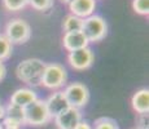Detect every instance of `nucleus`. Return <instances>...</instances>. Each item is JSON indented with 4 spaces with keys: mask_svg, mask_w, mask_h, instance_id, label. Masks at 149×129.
Masks as SVG:
<instances>
[{
    "mask_svg": "<svg viewBox=\"0 0 149 129\" xmlns=\"http://www.w3.org/2000/svg\"><path fill=\"white\" fill-rule=\"evenodd\" d=\"M45 67V62H43L39 58H27L19 62L16 67V75L22 83L36 87L40 85L42 75Z\"/></svg>",
    "mask_w": 149,
    "mask_h": 129,
    "instance_id": "f257e3e1",
    "label": "nucleus"
},
{
    "mask_svg": "<svg viewBox=\"0 0 149 129\" xmlns=\"http://www.w3.org/2000/svg\"><path fill=\"white\" fill-rule=\"evenodd\" d=\"M68 84V71L61 63H45L42 75V83L44 88L51 90H61Z\"/></svg>",
    "mask_w": 149,
    "mask_h": 129,
    "instance_id": "f03ea898",
    "label": "nucleus"
},
{
    "mask_svg": "<svg viewBox=\"0 0 149 129\" xmlns=\"http://www.w3.org/2000/svg\"><path fill=\"white\" fill-rule=\"evenodd\" d=\"M25 110V119L24 124L30 125V127H42L45 125L52 120L49 111H48L45 99L38 98L36 101L30 103L29 106L24 108Z\"/></svg>",
    "mask_w": 149,
    "mask_h": 129,
    "instance_id": "7ed1b4c3",
    "label": "nucleus"
},
{
    "mask_svg": "<svg viewBox=\"0 0 149 129\" xmlns=\"http://www.w3.org/2000/svg\"><path fill=\"white\" fill-rule=\"evenodd\" d=\"M82 32L87 38L88 43L101 41L108 34L107 21L99 14H92L83 19Z\"/></svg>",
    "mask_w": 149,
    "mask_h": 129,
    "instance_id": "20e7f679",
    "label": "nucleus"
},
{
    "mask_svg": "<svg viewBox=\"0 0 149 129\" xmlns=\"http://www.w3.org/2000/svg\"><path fill=\"white\" fill-rule=\"evenodd\" d=\"M4 35L12 44H25L31 38V27L22 18H13L5 25Z\"/></svg>",
    "mask_w": 149,
    "mask_h": 129,
    "instance_id": "39448f33",
    "label": "nucleus"
},
{
    "mask_svg": "<svg viewBox=\"0 0 149 129\" xmlns=\"http://www.w3.org/2000/svg\"><path fill=\"white\" fill-rule=\"evenodd\" d=\"M62 92H64L70 107L81 110L90 101V90H88V88L83 83L75 81V83L66 84V87L64 88Z\"/></svg>",
    "mask_w": 149,
    "mask_h": 129,
    "instance_id": "423d86ee",
    "label": "nucleus"
},
{
    "mask_svg": "<svg viewBox=\"0 0 149 129\" xmlns=\"http://www.w3.org/2000/svg\"><path fill=\"white\" fill-rule=\"evenodd\" d=\"M95 62V54L90 47L82 48V49L69 52L68 54V63L73 70L84 71L90 68Z\"/></svg>",
    "mask_w": 149,
    "mask_h": 129,
    "instance_id": "0eeeda50",
    "label": "nucleus"
},
{
    "mask_svg": "<svg viewBox=\"0 0 149 129\" xmlns=\"http://www.w3.org/2000/svg\"><path fill=\"white\" fill-rule=\"evenodd\" d=\"M82 121V112L79 108L69 107L64 112L54 117V124L58 129H75Z\"/></svg>",
    "mask_w": 149,
    "mask_h": 129,
    "instance_id": "6e6552de",
    "label": "nucleus"
},
{
    "mask_svg": "<svg viewBox=\"0 0 149 129\" xmlns=\"http://www.w3.org/2000/svg\"><path fill=\"white\" fill-rule=\"evenodd\" d=\"M45 103H47L48 111H49L52 119L70 107V105H69L66 97H65L62 90H56L52 94H49V97L45 99Z\"/></svg>",
    "mask_w": 149,
    "mask_h": 129,
    "instance_id": "1a4fd4ad",
    "label": "nucleus"
},
{
    "mask_svg": "<svg viewBox=\"0 0 149 129\" xmlns=\"http://www.w3.org/2000/svg\"><path fill=\"white\" fill-rule=\"evenodd\" d=\"M69 9H70V14L84 19L95 14L96 0H73L69 4Z\"/></svg>",
    "mask_w": 149,
    "mask_h": 129,
    "instance_id": "9d476101",
    "label": "nucleus"
},
{
    "mask_svg": "<svg viewBox=\"0 0 149 129\" xmlns=\"http://www.w3.org/2000/svg\"><path fill=\"white\" fill-rule=\"evenodd\" d=\"M88 40L84 36L82 31H75V32H65L62 36V45L68 52H74L82 49V48L88 47Z\"/></svg>",
    "mask_w": 149,
    "mask_h": 129,
    "instance_id": "9b49d317",
    "label": "nucleus"
},
{
    "mask_svg": "<svg viewBox=\"0 0 149 129\" xmlns=\"http://www.w3.org/2000/svg\"><path fill=\"white\" fill-rule=\"evenodd\" d=\"M36 99H38L36 92L34 89H31V88L26 87V88H19V89H17L14 93H12L9 102L25 108L26 106H29L30 103L36 101Z\"/></svg>",
    "mask_w": 149,
    "mask_h": 129,
    "instance_id": "f8f14e48",
    "label": "nucleus"
},
{
    "mask_svg": "<svg viewBox=\"0 0 149 129\" xmlns=\"http://www.w3.org/2000/svg\"><path fill=\"white\" fill-rule=\"evenodd\" d=\"M131 105L136 114L141 115V114L149 112V90L148 88H141L132 96L131 99Z\"/></svg>",
    "mask_w": 149,
    "mask_h": 129,
    "instance_id": "ddd939ff",
    "label": "nucleus"
},
{
    "mask_svg": "<svg viewBox=\"0 0 149 129\" xmlns=\"http://www.w3.org/2000/svg\"><path fill=\"white\" fill-rule=\"evenodd\" d=\"M83 27V19L73 14H68L62 21V28L65 32H75V31H82Z\"/></svg>",
    "mask_w": 149,
    "mask_h": 129,
    "instance_id": "4468645a",
    "label": "nucleus"
},
{
    "mask_svg": "<svg viewBox=\"0 0 149 129\" xmlns=\"http://www.w3.org/2000/svg\"><path fill=\"white\" fill-rule=\"evenodd\" d=\"M5 115H7V117L17 120V121H19L22 125H24V119H25L24 107H19V106L13 105V103L9 102L7 106H5Z\"/></svg>",
    "mask_w": 149,
    "mask_h": 129,
    "instance_id": "2eb2a0df",
    "label": "nucleus"
},
{
    "mask_svg": "<svg viewBox=\"0 0 149 129\" xmlns=\"http://www.w3.org/2000/svg\"><path fill=\"white\" fill-rule=\"evenodd\" d=\"M13 53V44L7 39L4 34H0V61L10 58Z\"/></svg>",
    "mask_w": 149,
    "mask_h": 129,
    "instance_id": "dca6fc26",
    "label": "nucleus"
},
{
    "mask_svg": "<svg viewBox=\"0 0 149 129\" xmlns=\"http://www.w3.org/2000/svg\"><path fill=\"white\" fill-rule=\"evenodd\" d=\"M92 129H119L118 123L111 117H99L95 120Z\"/></svg>",
    "mask_w": 149,
    "mask_h": 129,
    "instance_id": "f3484780",
    "label": "nucleus"
},
{
    "mask_svg": "<svg viewBox=\"0 0 149 129\" xmlns=\"http://www.w3.org/2000/svg\"><path fill=\"white\" fill-rule=\"evenodd\" d=\"M1 3L8 12H18L29 5V0H1Z\"/></svg>",
    "mask_w": 149,
    "mask_h": 129,
    "instance_id": "a211bd4d",
    "label": "nucleus"
},
{
    "mask_svg": "<svg viewBox=\"0 0 149 129\" xmlns=\"http://www.w3.org/2000/svg\"><path fill=\"white\" fill-rule=\"evenodd\" d=\"M29 5L39 12H47L53 7V0H29Z\"/></svg>",
    "mask_w": 149,
    "mask_h": 129,
    "instance_id": "6ab92c4d",
    "label": "nucleus"
},
{
    "mask_svg": "<svg viewBox=\"0 0 149 129\" xmlns=\"http://www.w3.org/2000/svg\"><path fill=\"white\" fill-rule=\"evenodd\" d=\"M132 9L140 16H148L149 0H132Z\"/></svg>",
    "mask_w": 149,
    "mask_h": 129,
    "instance_id": "aec40b11",
    "label": "nucleus"
},
{
    "mask_svg": "<svg viewBox=\"0 0 149 129\" xmlns=\"http://www.w3.org/2000/svg\"><path fill=\"white\" fill-rule=\"evenodd\" d=\"M1 125L4 129H18L22 127V124L19 121H17V120H14V119H10V117H7V116L3 119Z\"/></svg>",
    "mask_w": 149,
    "mask_h": 129,
    "instance_id": "412c9836",
    "label": "nucleus"
},
{
    "mask_svg": "<svg viewBox=\"0 0 149 129\" xmlns=\"http://www.w3.org/2000/svg\"><path fill=\"white\" fill-rule=\"evenodd\" d=\"M136 129H148V114H141V115H139Z\"/></svg>",
    "mask_w": 149,
    "mask_h": 129,
    "instance_id": "4be33fe9",
    "label": "nucleus"
},
{
    "mask_svg": "<svg viewBox=\"0 0 149 129\" xmlns=\"http://www.w3.org/2000/svg\"><path fill=\"white\" fill-rule=\"evenodd\" d=\"M75 129H92V125H91L88 121H84V120H82V121L75 127Z\"/></svg>",
    "mask_w": 149,
    "mask_h": 129,
    "instance_id": "5701e85b",
    "label": "nucleus"
},
{
    "mask_svg": "<svg viewBox=\"0 0 149 129\" xmlns=\"http://www.w3.org/2000/svg\"><path fill=\"white\" fill-rule=\"evenodd\" d=\"M5 75H7V67H5V65L1 61H0V81L4 79Z\"/></svg>",
    "mask_w": 149,
    "mask_h": 129,
    "instance_id": "b1692460",
    "label": "nucleus"
},
{
    "mask_svg": "<svg viewBox=\"0 0 149 129\" xmlns=\"http://www.w3.org/2000/svg\"><path fill=\"white\" fill-rule=\"evenodd\" d=\"M7 116L5 115V106L4 105H0V121H3V119Z\"/></svg>",
    "mask_w": 149,
    "mask_h": 129,
    "instance_id": "393cba45",
    "label": "nucleus"
},
{
    "mask_svg": "<svg viewBox=\"0 0 149 129\" xmlns=\"http://www.w3.org/2000/svg\"><path fill=\"white\" fill-rule=\"evenodd\" d=\"M60 1H61L62 4H68V5H69L71 1H73V0H60Z\"/></svg>",
    "mask_w": 149,
    "mask_h": 129,
    "instance_id": "a878e982",
    "label": "nucleus"
},
{
    "mask_svg": "<svg viewBox=\"0 0 149 129\" xmlns=\"http://www.w3.org/2000/svg\"><path fill=\"white\" fill-rule=\"evenodd\" d=\"M0 129H4V128H3V125H1V123H0Z\"/></svg>",
    "mask_w": 149,
    "mask_h": 129,
    "instance_id": "bb28decb",
    "label": "nucleus"
},
{
    "mask_svg": "<svg viewBox=\"0 0 149 129\" xmlns=\"http://www.w3.org/2000/svg\"><path fill=\"white\" fill-rule=\"evenodd\" d=\"M0 105H1V102H0Z\"/></svg>",
    "mask_w": 149,
    "mask_h": 129,
    "instance_id": "cd10ccee",
    "label": "nucleus"
},
{
    "mask_svg": "<svg viewBox=\"0 0 149 129\" xmlns=\"http://www.w3.org/2000/svg\"><path fill=\"white\" fill-rule=\"evenodd\" d=\"M18 129H21V128H18Z\"/></svg>",
    "mask_w": 149,
    "mask_h": 129,
    "instance_id": "c85d7f7f",
    "label": "nucleus"
}]
</instances>
